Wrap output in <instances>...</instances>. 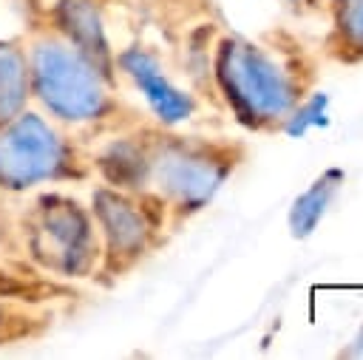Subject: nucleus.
Listing matches in <instances>:
<instances>
[{"label":"nucleus","instance_id":"1","mask_svg":"<svg viewBox=\"0 0 363 360\" xmlns=\"http://www.w3.org/2000/svg\"><path fill=\"white\" fill-rule=\"evenodd\" d=\"M31 96L62 122H94L111 108V79L51 23L26 43Z\"/></svg>","mask_w":363,"mask_h":360},{"label":"nucleus","instance_id":"2","mask_svg":"<svg viewBox=\"0 0 363 360\" xmlns=\"http://www.w3.org/2000/svg\"><path fill=\"white\" fill-rule=\"evenodd\" d=\"M26 258L62 278H85L99 261L94 215L71 196L43 193L17 218Z\"/></svg>","mask_w":363,"mask_h":360},{"label":"nucleus","instance_id":"3","mask_svg":"<svg viewBox=\"0 0 363 360\" xmlns=\"http://www.w3.org/2000/svg\"><path fill=\"white\" fill-rule=\"evenodd\" d=\"M216 82L227 105L250 128L286 119L298 102L295 74L244 37H224L218 43Z\"/></svg>","mask_w":363,"mask_h":360},{"label":"nucleus","instance_id":"4","mask_svg":"<svg viewBox=\"0 0 363 360\" xmlns=\"http://www.w3.org/2000/svg\"><path fill=\"white\" fill-rule=\"evenodd\" d=\"M142 139V190H153L164 204L176 210H199L213 198L233 159L207 142H193L182 136L147 133Z\"/></svg>","mask_w":363,"mask_h":360},{"label":"nucleus","instance_id":"5","mask_svg":"<svg viewBox=\"0 0 363 360\" xmlns=\"http://www.w3.org/2000/svg\"><path fill=\"white\" fill-rule=\"evenodd\" d=\"M88 164L45 116L20 111L0 122V190L20 193L48 181L82 179Z\"/></svg>","mask_w":363,"mask_h":360},{"label":"nucleus","instance_id":"6","mask_svg":"<svg viewBox=\"0 0 363 360\" xmlns=\"http://www.w3.org/2000/svg\"><path fill=\"white\" fill-rule=\"evenodd\" d=\"M91 215L96 224V235L102 238L99 258L108 272L130 269L150 247L153 221L147 207L136 201L133 193L116 187H99L91 198Z\"/></svg>","mask_w":363,"mask_h":360},{"label":"nucleus","instance_id":"7","mask_svg":"<svg viewBox=\"0 0 363 360\" xmlns=\"http://www.w3.org/2000/svg\"><path fill=\"white\" fill-rule=\"evenodd\" d=\"M116 62L133 79V85L142 91V96L164 125H176L193 113V99L164 77L153 54H147L145 48H128L119 54Z\"/></svg>","mask_w":363,"mask_h":360},{"label":"nucleus","instance_id":"8","mask_svg":"<svg viewBox=\"0 0 363 360\" xmlns=\"http://www.w3.org/2000/svg\"><path fill=\"white\" fill-rule=\"evenodd\" d=\"M51 26L74 43L108 79H113V54L102 28V17L94 0H57L51 9Z\"/></svg>","mask_w":363,"mask_h":360},{"label":"nucleus","instance_id":"9","mask_svg":"<svg viewBox=\"0 0 363 360\" xmlns=\"http://www.w3.org/2000/svg\"><path fill=\"white\" fill-rule=\"evenodd\" d=\"M28 99H31V79H28L26 43L3 40L0 43V122L26 111Z\"/></svg>","mask_w":363,"mask_h":360},{"label":"nucleus","instance_id":"10","mask_svg":"<svg viewBox=\"0 0 363 360\" xmlns=\"http://www.w3.org/2000/svg\"><path fill=\"white\" fill-rule=\"evenodd\" d=\"M340 184H343V170L329 167L292 201V207H289V232H292V238H306L318 227V221L323 218V213L332 204Z\"/></svg>","mask_w":363,"mask_h":360},{"label":"nucleus","instance_id":"11","mask_svg":"<svg viewBox=\"0 0 363 360\" xmlns=\"http://www.w3.org/2000/svg\"><path fill=\"white\" fill-rule=\"evenodd\" d=\"M332 45L337 57H363V0H332Z\"/></svg>","mask_w":363,"mask_h":360},{"label":"nucleus","instance_id":"12","mask_svg":"<svg viewBox=\"0 0 363 360\" xmlns=\"http://www.w3.org/2000/svg\"><path fill=\"white\" fill-rule=\"evenodd\" d=\"M43 323L45 320L31 306L9 295H0V346H11V343H23L34 337L43 329Z\"/></svg>","mask_w":363,"mask_h":360},{"label":"nucleus","instance_id":"13","mask_svg":"<svg viewBox=\"0 0 363 360\" xmlns=\"http://www.w3.org/2000/svg\"><path fill=\"white\" fill-rule=\"evenodd\" d=\"M326 105H329L326 94H312L306 102H301L298 108L289 111V116L284 122V130L289 136H303L309 128L326 125Z\"/></svg>","mask_w":363,"mask_h":360},{"label":"nucleus","instance_id":"14","mask_svg":"<svg viewBox=\"0 0 363 360\" xmlns=\"http://www.w3.org/2000/svg\"><path fill=\"white\" fill-rule=\"evenodd\" d=\"M20 255H26V252H23L17 218L0 204V266H9V264L17 261Z\"/></svg>","mask_w":363,"mask_h":360},{"label":"nucleus","instance_id":"15","mask_svg":"<svg viewBox=\"0 0 363 360\" xmlns=\"http://www.w3.org/2000/svg\"><path fill=\"white\" fill-rule=\"evenodd\" d=\"M340 354H346V357H360V354H363V329H360V334L352 340V346H346Z\"/></svg>","mask_w":363,"mask_h":360}]
</instances>
